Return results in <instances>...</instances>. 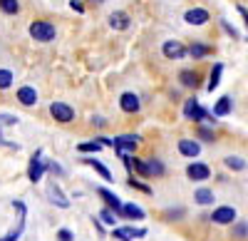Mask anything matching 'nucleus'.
Returning a JSON list of instances; mask_svg holds the SVG:
<instances>
[{
  "mask_svg": "<svg viewBox=\"0 0 248 241\" xmlns=\"http://www.w3.org/2000/svg\"><path fill=\"white\" fill-rule=\"evenodd\" d=\"M28 32H30L32 40H37V43H52L55 35H57V30L50 20H32Z\"/></svg>",
  "mask_w": 248,
  "mask_h": 241,
  "instance_id": "obj_1",
  "label": "nucleus"
},
{
  "mask_svg": "<svg viewBox=\"0 0 248 241\" xmlns=\"http://www.w3.org/2000/svg\"><path fill=\"white\" fill-rule=\"evenodd\" d=\"M184 117L194 119V122H216V119H211V114L199 105L196 97H191V99H186V102H184Z\"/></svg>",
  "mask_w": 248,
  "mask_h": 241,
  "instance_id": "obj_2",
  "label": "nucleus"
},
{
  "mask_svg": "<svg viewBox=\"0 0 248 241\" xmlns=\"http://www.w3.org/2000/svg\"><path fill=\"white\" fill-rule=\"evenodd\" d=\"M47 167H45V159H43V149H35V154L30 157V164H28V179L32 184H37L40 179L45 177Z\"/></svg>",
  "mask_w": 248,
  "mask_h": 241,
  "instance_id": "obj_3",
  "label": "nucleus"
},
{
  "mask_svg": "<svg viewBox=\"0 0 248 241\" xmlns=\"http://www.w3.org/2000/svg\"><path fill=\"white\" fill-rule=\"evenodd\" d=\"M147 229L144 226H114L112 229V239L117 241H134V239H144Z\"/></svg>",
  "mask_w": 248,
  "mask_h": 241,
  "instance_id": "obj_4",
  "label": "nucleus"
},
{
  "mask_svg": "<svg viewBox=\"0 0 248 241\" xmlns=\"http://www.w3.org/2000/svg\"><path fill=\"white\" fill-rule=\"evenodd\" d=\"M50 114H52V119H57L60 125H67V122L75 119V110L67 102H52L50 105Z\"/></svg>",
  "mask_w": 248,
  "mask_h": 241,
  "instance_id": "obj_5",
  "label": "nucleus"
},
{
  "mask_svg": "<svg viewBox=\"0 0 248 241\" xmlns=\"http://www.w3.org/2000/svg\"><path fill=\"white\" fill-rule=\"evenodd\" d=\"M139 134H122V137H114L112 139V147L117 149V154H127V152H134L137 149V145H139Z\"/></svg>",
  "mask_w": 248,
  "mask_h": 241,
  "instance_id": "obj_6",
  "label": "nucleus"
},
{
  "mask_svg": "<svg viewBox=\"0 0 248 241\" xmlns=\"http://www.w3.org/2000/svg\"><path fill=\"white\" fill-rule=\"evenodd\" d=\"M47 199H50L55 207H60V209H70V199L65 196V192L60 189V184L55 182V179H50V182H47Z\"/></svg>",
  "mask_w": 248,
  "mask_h": 241,
  "instance_id": "obj_7",
  "label": "nucleus"
},
{
  "mask_svg": "<svg viewBox=\"0 0 248 241\" xmlns=\"http://www.w3.org/2000/svg\"><path fill=\"white\" fill-rule=\"evenodd\" d=\"M211 222H214V224H218V226L233 224V222H236V209H233V207H218V209H214Z\"/></svg>",
  "mask_w": 248,
  "mask_h": 241,
  "instance_id": "obj_8",
  "label": "nucleus"
},
{
  "mask_svg": "<svg viewBox=\"0 0 248 241\" xmlns=\"http://www.w3.org/2000/svg\"><path fill=\"white\" fill-rule=\"evenodd\" d=\"M15 97H17V102L23 105V107H35V105H37V90H35L32 85H23V87H17Z\"/></svg>",
  "mask_w": 248,
  "mask_h": 241,
  "instance_id": "obj_9",
  "label": "nucleus"
},
{
  "mask_svg": "<svg viewBox=\"0 0 248 241\" xmlns=\"http://www.w3.org/2000/svg\"><path fill=\"white\" fill-rule=\"evenodd\" d=\"M97 194L105 199V204H107V209H112L114 214H117V219H122V199L114 194V192H109V189H105V187H99L97 189Z\"/></svg>",
  "mask_w": 248,
  "mask_h": 241,
  "instance_id": "obj_10",
  "label": "nucleus"
},
{
  "mask_svg": "<svg viewBox=\"0 0 248 241\" xmlns=\"http://www.w3.org/2000/svg\"><path fill=\"white\" fill-rule=\"evenodd\" d=\"M186 177L194 179V182H206V179L211 177V169L206 164H201V162H194V164L186 167Z\"/></svg>",
  "mask_w": 248,
  "mask_h": 241,
  "instance_id": "obj_11",
  "label": "nucleus"
},
{
  "mask_svg": "<svg viewBox=\"0 0 248 241\" xmlns=\"http://www.w3.org/2000/svg\"><path fill=\"white\" fill-rule=\"evenodd\" d=\"M161 52L167 55L169 60H181V57H186V48L179 43V40H167V43H164V48H161Z\"/></svg>",
  "mask_w": 248,
  "mask_h": 241,
  "instance_id": "obj_12",
  "label": "nucleus"
},
{
  "mask_svg": "<svg viewBox=\"0 0 248 241\" xmlns=\"http://www.w3.org/2000/svg\"><path fill=\"white\" fill-rule=\"evenodd\" d=\"M184 20L189 25H206V23H209V13H206L203 8H191V10H186Z\"/></svg>",
  "mask_w": 248,
  "mask_h": 241,
  "instance_id": "obj_13",
  "label": "nucleus"
},
{
  "mask_svg": "<svg viewBox=\"0 0 248 241\" xmlns=\"http://www.w3.org/2000/svg\"><path fill=\"white\" fill-rule=\"evenodd\" d=\"M119 107L124 110V112H129V114H134V112H139V97L134 95V92H124L122 97H119Z\"/></svg>",
  "mask_w": 248,
  "mask_h": 241,
  "instance_id": "obj_14",
  "label": "nucleus"
},
{
  "mask_svg": "<svg viewBox=\"0 0 248 241\" xmlns=\"http://www.w3.org/2000/svg\"><path fill=\"white\" fill-rule=\"evenodd\" d=\"M82 162H85L87 167H92V169H94V172H97L102 179H105V182H112V172H109L105 164H102L99 159H94V157H82Z\"/></svg>",
  "mask_w": 248,
  "mask_h": 241,
  "instance_id": "obj_15",
  "label": "nucleus"
},
{
  "mask_svg": "<svg viewBox=\"0 0 248 241\" xmlns=\"http://www.w3.org/2000/svg\"><path fill=\"white\" fill-rule=\"evenodd\" d=\"M179 152L184 154V157H199L201 154V145L199 142H194V139H179Z\"/></svg>",
  "mask_w": 248,
  "mask_h": 241,
  "instance_id": "obj_16",
  "label": "nucleus"
},
{
  "mask_svg": "<svg viewBox=\"0 0 248 241\" xmlns=\"http://www.w3.org/2000/svg\"><path fill=\"white\" fill-rule=\"evenodd\" d=\"M231 107H233V99L229 95H223L218 102L214 105V117H226V114H231Z\"/></svg>",
  "mask_w": 248,
  "mask_h": 241,
  "instance_id": "obj_17",
  "label": "nucleus"
},
{
  "mask_svg": "<svg viewBox=\"0 0 248 241\" xmlns=\"http://www.w3.org/2000/svg\"><path fill=\"white\" fill-rule=\"evenodd\" d=\"M109 25H112L114 30H127V28H129V15L122 13V10L112 13V15H109Z\"/></svg>",
  "mask_w": 248,
  "mask_h": 241,
  "instance_id": "obj_18",
  "label": "nucleus"
},
{
  "mask_svg": "<svg viewBox=\"0 0 248 241\" xmlns=\"http://www.w3.org/2000/svg\"><path fill=\"white\" fill-rule=\"evenodd\" d=\"M122 219H144V209L137 204H122Z\"/></svg>",
  "mask_w": 248,
  "mask_h": 241,
  "instance_id": "obj_19",
  "label": "nucleus"
},
{
  "mask_svg": "<svg viewBox=\"0 0 248 241\" xmlns=\"http://www.w3.org/2000/svg\"><path fill=\"white\" fill-rule=\"evenodd\" d=\"M179 80H181L184 87H196V85H199V75H196L194 70H181Z\"/></svg>",
  "mask_w": 248,
  "mask_h": 241,
  "instance_id": "obj_20",
  "label": "nucleus"
},
{
  "mask_svg": "<svg viewBox=\"0 0 248 241\" xmlns=\"http://www.w3.org/2000/svg\"><path fill=\"white\" fill-rule=\"evenodd\" d=\"M186 52H189L194 60H199V57H206V55H209V52H211V48H209V45H203V43H194Z\"/></svg>",
  "mask_w": 248,
  "mask_h": 241,
  "instance_id": "obj_21",
  "label": "nucleus"
},
{
  "mask_svg": "<svg viewBox=\"0 0 248 241\" xmlns=\"http://www.w3.org/2000/svg\"><path fill=\"white\" fill-rule=\"evenodd\" d=\"M0 10L5 15H17L20 13V0H0Z\"/></svg>",
  "mask_w": 248,
  "mask_h": 241,
  "instance_id": "obj_22",
  "label": "nucleus"
},
{
  "mask_svg": "<svg viewBox=\"0 0 248 241\" xmlns=\"http://www.w3.org/2000/svg\"><path fill=\"white\" fill-rule=\"evenodd\" d=\"M77 152H82V154H97V152H102V145L97 142V139H92V142H82V145H77Z\"/></svg>",
  "mask_w": 248,
  "mask_h": 241,
  "instance_id": "obj_23",
  "label": "nucleus"
},
{
  "mask_svg": "<svg viewBox=\"0 0 248 241\" xmlns=\"http://www.w3.org/2000/svg\"><path fill=\"white\" fill-rule=\"evenodd\" d=\"M221 72H223V65L216 63L214 70H211V80H209V92H214V90L218 87V82H221Z\"/></svg>",
  "mask_w": 248,
  "mask_h": 241,
  "instance_id": "obj_24",
  "label": "nucleus"
},
{
  "mask_svg": "<svg viewBox=\"0 0 248 241\" xmlns=\"http://www.w3.org/2000/svg\"><path fill=\"white\" fill-rule=\"evenodd\" d=\"M147 172H149V177H161L164 174V164L152 157V159H147Z\"/></svg>",
  "mask_w": 248,
  "mask_h": 241,
  "instance_id": "obj_25",
  "label": "nucleus"
},
{
  "mask_svg": "<svg viewBox=\"0 0 248 241\" xmlns=\"http://www.w3.org/2000/svg\"><path fill=\"white\" fill-rule=\"evenodd\" d=\"M13 82H15V75L10 72V70H0V90H8V87H13Z\"/></svg>",
  "mask_w": 248,
  "mask_h": 241,
  "instance_id": "obj_26",
  "label": "nucleus"
},
{
  "mask_svg": "<svg viewBox=\"0 0 248 241\" xmlns=\"http://www.w3.org/2000/svg\"><path fill=\"white\" fill-rule=\"evenodd\" d=\"M194 199H196L199 204L206 207V204H211V202H214V192H211V189H199V192L194 194Z\"/></svg>",
  "mask_w": 248,
  "mask_h": 241,
  "instance_id": "obj_27",
  "label": "nucleus"
},
{
  "mask_svg": "<svg viewBox=\"0 0 248 241\" xmlns=\"http://www.w3.org/2000/svg\"><path fill=\"white\" fill-rule=\"evenodd\" d=\"M226 167L233 169V172H241V169H246V162L241 157H226Z\"/></svg>",
  "mask_w": 248,
  "mask_h": 241,
  "instance_id": "obj_28",
  "label": "nucleus"
},
{
  "mask_svg": "<svg viewBox=\"0 0 248 241\" xmlns=\"http://www.w3.org/2000/svg\"><path fill=\"white\" fill-rule=\"evenodd\" d=\"M99 219H102V222H105V224L114 226V222H117V214H114L112 209H107V207H105V209L99 211Z\"/></svg>",
  "mask_w": 248,
  "mask_h": 241,
  "instance_id": "obj_29",
  "label": "nucleus"
},
{
  "mask_svg": "<svg viewBox=\"0 0 248 241\" xmlns=\"http://www.w3.org/2000/svg\"><path fill=\"white\" fill-rule=\"evenodd\" d=\"M233 236H236V239H246V236H248V224H246V222H238V224L233 226Z\"/></svg>",
  "mask_w": 248,
  "mask_h": 241,
  "instance_id": "obj_30",
  "label": "nucleus"
},
{
  "mask_svg": "<svg viewBox=\"0 0 248 241\" xmlns=\"http://www.w3.org/2000/svg\"><path fill=\"white\" fill-rule=\"evenodd\" d=\"M132 167L141 174V177H149V172H147V162H144V159H137L134 157V162H132Z\"/></svg>",
  "mask_w": 248,
  "mask_h": 241,
  "instance_id": "obj_31",
  "label": "nucleus"
},
{
  "mask_svg": "<svg viewBox=\"0 0 248 241\" xmlns=\"http://www.w3.org/2000/svg\"><path fill=\"white\" fill-rule=\"evenodd\" d=\"M127 184H129L132 189H139V192H144V194H152V187H147V184H141V182H137V179H134V177L129 179V182H127Z\"/></svg>",
  "mask_w": 248,
  "mask_h": 241,
  "instance_id": "obj_32",
  "label": "nucleus"
},
{
  "mask_svg": "<svg viewBox=\"0 0 248 241\" xmlns=\"http://www.w3.org/2000/svg\"><path fill=\"white\" fill-rule=\"evenodd\" d=\"M57 241H75V234L70 229H60L57 231Z\"/></svg>",
  "mask_w": 248,
  "mask_h": 241,
  "instance_id": "obj_33",
  "label": "nucleus"
},
{
  "mask_svg": "<svg viewBox=\"0 0 248 241\" xmlns=\"http://www.w3.org/2000/svg\"><path fill=\"white\" fill-rule=\"evenodd\" d=\"M0 125L13 127V125H17V117H15V114H0Z\"/></svg>",
  "mask_w": 248,
  "mask_h": 241,
  "instance_id": "obj_34",
  "label": "nucleus"
},
{
  "mask_svg": "<svg viewBox=\"0 0 248 241\" xmlns=\"http://www.w3.org/2000/svg\"><path fill=\"white\" fill-rule=\"evenodd\" d=\"M199 137H201V139H206V142H214V139H216V137H214V132H211V129H206V127H201V129H199Z\"/></svg>",
  "mask_w": 248,
  "mask_h": 241,
  "instance_id": "obj_35",
  "label": "nucleus"
},
{
  "mask_svg": "<svg viewBox=\"0 0 248 241\" xmlns=\"http://www.w3.org/2000/svg\"><path fill=\"white\" fill-rule=\"evenodd\" d=\"M70 8L75 13H85V5H82V0H70Z\"/></svg>",
  "mask_w": 248,
  "mask_h": 241,
  "instance_id": "obj_36",
  "label": "nucleus"
},
{
  "mask_svg": "<svg viewBox=\"0 0 248 241\" xmlns=\"http://www.w3.org/2000/svg\"><path fill=\"white\" fill-rule=\"evenodd\" d=\"M45 167H47L52 174H62V167H60L57 162H45Z\"/></svg>",
  "mask_w": 248,
  "mask_h": 241,
  "instance_id": "obj_37",
  "label": "nucleus"
},
{
  "mask_svg": "<svg viewBox=\"0 0 248 241\" xmlns=\"http://www.w3.org/2000/svg\"><path fill=\"white\" fill-rule=\"evenodd\" d=\"M97 142H99L102 147H112V145H114V142H112L109 137H97Z\"/></svg>",
  "mask_w": 248,
  "mask_h": 241,
  "instance_id": "obj_38",
  "label": "nucleus"
},
{
  "mask_svg": "<svg viewBox=\"0 0 248 241\" xmlns=\"http://www.w3.org/2000/svg\"><path fill=\"white\" fill-rule=\"evenodd\" d=\"M221 25H223V30H226V32H229V35H233V37H238V32H236V30H233V28H231L229 23H226V20H223V23H221Z\"/></svg>",
  "mask_w": 248,
  "mask_h": 241,
  "instance_id": "obj_39",
  "label": "nucleus"
},
{
  "mask_svg": "<svg viewBox=\"0 0 248 241\" xmlns=\"http://www.w3.org/2000/svg\"><path fill=\"white\" fill-rule=\"evenodd\" d=\"M92 125H97V127H105V125H107V119H105V117H94V119H92Z\"/></svg>",
  "mask_w": 248,
  "mask_h": 241,
  "instance_id": "obj_40",
  "label": "nucleus"
},
{
  "mask_svg": "<svg viewBox=\"0 0 248 241\" xmlns=\"http://www.w3.org/2000/svg\"><path fill=\"white\" fill-rule=\"evenodd\" d=\"M238 13L243 15V23H246V28H248V10H246L243 5H238Z\"/></svg>",
  "mask_w": 248,
  "mask_h": 241,
  "instance_id": "obj_41",
  "label": "nucleus"
},
{
  "mask_svg": "<svg viewBox=\"0 0 248 241\" xmlns=\"http://www.w3.org/2000/svg\"><path fill=\"white\" fill-rule=\"evenodd\" d=\"M181 214H184L181 209H176V211H167V216H169V219H174V216H181Z\"/></svg>",
  "mask_w": 248,
  "mask_h": 241,
  "instance_id": "obj_42",
  "label": "nucleus"
},
{
  "mask_svg": "<svg viewBox=\"0 0 248 241\" xmlns=\"http://www.w3.org/2000/svg\"><path fill=\"white\" fill-rule=\"evenodd\" d=\"M87 3H94V5H102V3H105V0H87Z\"/></svg>",
  "mask_w": 248,
  "mask_h": 241,
  "instance_id": "obj_43",
  "label": "nucleus"
}]
</instances>
